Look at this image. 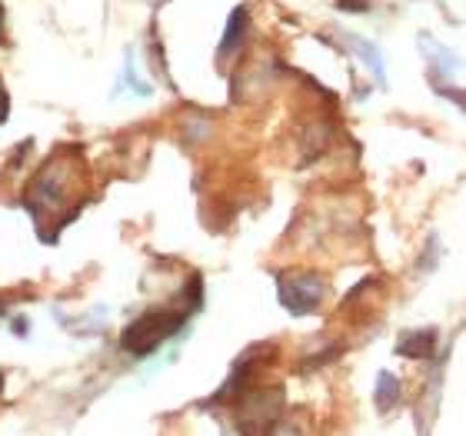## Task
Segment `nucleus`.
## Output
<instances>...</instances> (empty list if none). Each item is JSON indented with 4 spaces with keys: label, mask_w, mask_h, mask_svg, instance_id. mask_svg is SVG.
I'll return each mask as SVG.
<instances>
[{
    "label": "nucleus",
    "mask_w": 466,
    "mask_h": 436,
    "mask_svg": "<svg viewBox=\"0 0 466 436\" xmlns=\"http://www.w3.org/2000/svg\"><path fill=\"white\" fill-rule=\"evenodd\" d=\"M400 403V380L393 373H380L377 380V410L380 413H390V410Z\"/></svg>",
    "instance_id": "nucleus-5"
},
{
    "label": "nucleus",
    "mask_w": 466,
    "mask_h": 436,
    "mask_svg": "<svg viewBox=\"0 0 466 436\" xmlns=\"http://www.w3.org/2000/svg\"><path fill=\"white\" fill-rule=\"evenodd\" d=\"M190 313H197L194 307H187V310H150V313H144L140 320H134L124 330L120 347H124L130 357H147V353H154L167 337H174L177 330H184V323H187Z\"/></svg>",
    "instance_id": "nucleus-1"
},
{
    "label": "nucleus",
    "mask_w": 466,
    "mask_h": 436,
    "mask_svg": "<svg viewBox=\"0 0 466 436\" xmlns=\"http://www.w3.org/2000/svg\"><path fill=\"white\" fill-rule=\"evenodd\" d=\"M0 44H4V7H0Z\"/></svg>",
    "instance_id": "nucleus-7"
},
{
    "label": "nucleus",
    "mask_w": 466,
    "mask_h": 436,
    "mask_svg": "<svg viewBox=\"0 0 466 436\" xmlns=\"http://www.w3.org/2000/svg\"><path fill=\"white\" fill-rule=\"evenodd\" d=\"M277 297L290 313H313L323 300V283L313 273H283L277 280Z\"/></svg>",
    "instance_id": "nucleus-2"
},
{
    "label": "nucleus",
    "mask_w": 466,
    "mask_h": 436,
    "mask_svg": "<svg viewBox=\"0 0 466 436\" xmlns=\"http://www.w3.org/2000/svg\"><path fill=\"white\" fill-rule=\"evenodd\" d=\"M350 44H353V50H357L360 57L367 60L370 67H373V74H377L380 80H383V60H380V50L370 44V40H360V37H347Z\"/></svg>",
    "instance_id": "nucleus-6"
},
{
    "label": "nucleus",
    "mask_w": 466,
    "mask_h": 436,
    "mask_svg": "<svg viewBox=\"0 0 466 436\" xmlns=\"http://www.w3.org/2000/svg\"><path fill=\"white\" fill-rule=\"evenodd\" d=\"M247 24H250V17H247V7L233 10L230 24H227V30H224V40H220V54H230V50L240 47L243 34H247Z\"/></svg>",
    "instance_id": "nucleus-4"
},
{
    "label": "nucleus",
    "mask_w": 466,
    "mask_h": 436,
    "mask_svg": "<svg viewBox=\"0 0 466 436\" xmlns=\"http://www.w3.org/2000/svg\"><path fill=\"white\" fill-rule=\"evenodd\" d=\"M400 353L403 357H413V360H430L433 357V350H437V333L433 330H420V333H407V337L400 340Z\"/></svg>",
    "instance_id": "nucleus-3"
}]
</instances>
